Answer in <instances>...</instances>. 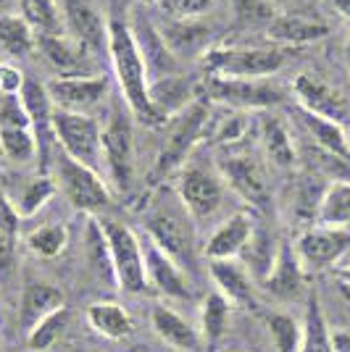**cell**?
Returning <instances> with one entry per match:
<instances>
[{"label":"cell","mask_w":350,"mask_h":352,"mask_svg":"<svg viewBox=\"0 0 350 352\" xmlns=\"http://www.w3.org/2000/svg\"><path fill=\"white\" fill-rule=\"evenodd\" d=\"M108 63L114 69L121 98L132 111V116L147 126H166L169 118L161 116L158 108L150 100V76L143 53L132 37L130 24L121 19L108 21Z\"/></svg>","instance_id":"cell-1"},{"label":"cell","mask_w":350,"mask_h":352,"mask_svg":"<svg viewBox=\"0 0 350 352\" xmlns=\"http://www.w3.org/2000/svg\"><path fill=\"white\" fill-rule=\"evenodd\" d=\"M208 76L219 79H269L287 63L279 47H211L203 58Z\"/></svg>","instance_id":"cell-2"},{"label":"cell","mask_w":350,"mask_h":352,"mask_svg":"<svg viewBox=\"0 0 350 352\" xmlns=\"http://www.w3.org/2000/svg\"><path fill=\"white\" fill-rule=\"evenodd\" d=\"M103 236L111 255V268L116 284L130 294H143L147 289L145 276V255H143V239L132 232L127 223L114 219L101 221Z\"/></svg>","instance_id":"cell-3"},{"label":"cell","mask_w":350,"mask_h":352,"mask_svg":"<svg viewBox=\"0 0 350 352\" xmlns=\"http://www.w3.org/2000/svg\"><path fill=\"white\" fill-rule=\"evenodd\" d=\"M56 168V184L63 192V197L82 213H101L111 206V187L103 179L101 171L90 168L85 163H76L63 150L53 161Z\"/></svg>","instance_id":"cell-4"},{"label":"cell","mask_w":350,"mask_h":352,"mask_svg":"<svg viewBox=\"0 0 350 352\" xmlns=\"http://www.w3.org/2000/svg\"><path fill=\"white\" fill-rule=\"evenodd\" d=\"M53 137L69 158L85 163L95 171L103 168V124L98 116L56 111L53 113Z\"/></svg>","instance_id":"cell-5"},{"label":"cell","mask_w":350,"mask_h":352,"mask_svg":"<svg viewBox=\"0 0 350 352\" xmlns=\"http://www.w3.org/2000/svg\"><path fill=\"white\" fill-rule=\"evenodd\" d=\"M208 108L200 103H190L187 108H182L174 118H169V132L161 147V155L156 161V176H166L182 168L187 155H190L195 145L203 140L205 129H208Z\"/></svg>","instance_id":"cell-6"},{"label":"cell","mask_w":350,"mask_h":352,"mask_svg":"<svg viewBox=\"0 0 350 352\" xmlns=\"http://www.w3.org/2000/svg\"><path fill=\"white\" fill-rule=\"evenodd\" d=\"M103 168L119 190H130L134 176V129L130 113L111 103V113L103 124Z\"/></svg>","instance_id":"cell-7"},{"label":"cell","mask_w":350,"mask_h":352,"mask_svg":"<svg viewBox=\"0 0 350 352\" xmlns=\"http://www.w3.org/2000/svg\"><path fill=\"white\" fill-rule=\"evenodd\" d=\"M176 192H179V203L192 219L203 221L221 210L227 197V184L219 168H208L203 163H185L179 171Z\"/></svg>","instance_id":"cell-8"},{"label":"cell","mask_w":350,"mask_h":352,"mask_svg":"<svg viewBox=\"0 0 350 352\" xmlns=\"http://www.w3.org/2000/svg\"><path fill=\"white\" fill-rule=\"evenodd\" d=\"M48 98L56 111L95 116L111 98V82L105 74H85V76H53L45 82Z\"/></svg>","instance_id":"cell-9"},{"label":"cell","mask_w":350,"mask_h":352,"mask_svg":"<svg viewBox=\"0 0 350 352\" xmlns=\"http://www.w3.org/2000/svg\"><path fill=\"white\" fill-rule=\"evenodd\" d=\"M0 150L11 163L27 166L37 158L40 145L32 129V118L21 98L0 95Z\"/></svg>","instance_id":"cell-10"},{"label":"cell","mask_w":350,"mask_h":352,"mask_svg":"<svg viewBox=\"0 0 350 352\" xmlns=\"http://www.w3.org/2000/svg\"><path fill=\"white\" fill-rule=\"evenodd\" d=\"M63 32L98 58H108V21L98 0H59Z\"/></svg>","instance_id":"cell-11"},{"label":"cell","mask_w":350,"mask_h":352,"mask_svg":"<svg viewBox=\"0 0 350 352\" xmlns=\"http://www.w3.org/2000/svg\"><path fill=\"white\" fill-rule=\"evenodd\" d=\"M295 252L306 271H324L337 265L350 252V229L308 226L295 239Z\"/></svg>","instance_id":"cell-12"},{"label":"cell","mask_w":350,"mask_h":352,"mask_svg":"<svg viewBox=\"0 0 350 352\" xmlns=\"http://www.w3.org/2000/svg\"><path fill=\"white\" fill-rule=\"evenodd\" d=\"M132 30V37L143 53V60L147 66V76L150 82L158 79H169V76H179V60L169 50V45L163 40L161 30L156 27V21H150L143 8H132L130 19H127Z\"/></svg>","instance_id":"cell-13"},{"label":"cell","mask_w":350,"mask_h":352,"mask_svg":"<svg viewBox=\"0 0 350 352\" xmlns=\"http://www.w3.org/2000/svg\"><path fill=\"white\" fill-rule=\"evenodd\" d=\"M147 236L163 252H169L182 268H185V263H192L195 234H192L190 213L187 210H174V208H161V210H156L147 219Z\"/></svg>","instance_id":"cell-14"},{"label":"cell","mask_w":350,"mask_h":352,"mask_svg":"<svg viewBox=\"0 0 350 352\" xmlns=\"http://www.w3.org/2000/svg\"><path fill=\"white\" fill-rule=\"evenodd\" d=\"M292 95L298 100V108H303L313 116L329 118V121L342 124V126L350 121L348 98L337 87H332L329 82H324L313 74H298L292 79Z\"/></svg>","instance_id":"cell-15"},{"label":"cell","mask_w":350,"mask_h":352,"mask_svg":"<svg viewBox=\"0 0 350 352\" xmlns=\"http://www.w3.org/2000/svg\"><path fill=\"white\" fill-rule=\"evenodd\" d=\"M205 92L211 100L221 105H232L243 111H258V108H271L282 100L279 87L269 85L266 79H219V76H208Z\"/></svg>","instance_id":"cell-16"},{"label":"cell","mask_w":350,"mask_h":352,"mask_svg":"<svg viewBox=\"0 0 350 352\" xmlns=\"http://www.w3.org/2000/svg\"><path fill=\"white\" fill-rule=\"evenodd\" d=\"M219 174L224 184L232 192H237L245 203L253 208H266L269 203V179L263 166L253 155H227L219 161Z\"/></svg>","instance_id":"cell-17"},{"label":"cell","mask_w":350,"mask_h":352,"mask_svg":"<svg viewBox=\"0 0 350 352\" xmlns=\"http://www.w3.org/2000/svg\"><path fill=\"white\" fill-rule=\"evenodd\" d=\"M37 50L45 56V60L59 72V76H85L98 74V56L90 53L82 43H76L66 32L61 34H37Z\"/></svg>","instance_id":"cell-18"},{"label":"cell","mask_w":350,"mask_h":352,"mask_svg":"<svg viewBox=\"0 0 350 352\" xmlns=\"http://www.w3.org/2000/svg\"><path fill=\"white\" fill-rule=\"evenodd\" d=\"M143 255H145L147 287L158 289L161 294H166L172 300H190L192 284L185 268L176 263L169 252H163L150 236L143 239Z\"/></svg>","instance_id":"cell-19"},{"label":"cell","mask_w":350,"mask_h":352,"mask_svg":"<svg viewBox=\"0 0 350 352\" xmlns=\"http://www.w3.org/2000/svg\"><path fill=\"white\" fill-rule=\"evenodd\" d=\"M263 289L269 294H274L277 300H300L306 292V268L300 263L295 245L282 242L277 252L274 268L269 271V276L261 281Z\"/></svg>","instance_id":"cell-20"},{"label":"cell","mask_w":350,"mask_h":352,"mask_svg":"<svg viewBox=\"0 0 350 352\" xmlns=\"http://www.w3.org/2000/svg\"><path fill=\"white\" fill-rule=\"evenodd\" d=\"M253 229H256V221L250 213H234L227 221H221L205 242V258L208 261H240L243 250L248 248L250 236H253Z\"/></svg>","instance_id":"cell-21"},{"label":"cell","mask_w":350,"mask_h":352,"mask_svg":"<svg viewBox=\"0 0 350 352\" xmlns=\"http://www.w3.org/2000/svg\"><path fill=\"white\" fill-rule=\"evenodd\" d=\"M61 308H66V294L61 287L45 279H27L21 289V300H19V326L27 334L43 318Z\"/></svg>","instance_id":"cell-22"},{"label":"cell","mask_w":350,"mask_h":352,"mask_svg":"<svg viewBox=\"0 0 350 352\" xmlns=\"http://www.w3.org/2000/svg\"><path fill=\"white\" fill-rule=\"evenodd\" d=\"M163 40L169 45V50L182 63L185 58H203L211 50V27L200 24V19H169L163 24Z\"/></svg>","instance_id":"cell-23"},{"label":"cell","mask_w":350,"mask_h":352,"mask_svg":"<svg viewBox=\"0 0 350 352\" xmlns=\"http://www.w3.org/2000/svg\"><path fill=\"white\" fill-rule=\"evenodd\" d=\"M150 326L158 334L161 342H166L174 350L200 352V347H203L200 331L187 318H182L176 310L166 308V305H153V310H150Z\"/></svg>","instance_id":"cell-24"},{"label":"cell","mask_w":350,"mask_h":352,"mask_svg":"<svg viewBox=\"0 0 350 352\" xmlns=\"http://www.w3.org/2000/svg\"><path fill=\"white\" fill-rule=\"evenodd\" d=\"M295 118H298L300 129L313 140V145L319 147V150H324L327 155H335V158L345 163L350 161V140L342 124L313 116V113H308L303 108H295Z\"/></svg>","instance_id":"cell-25"},{"label":"cell","mask_w":350,"mask_h":352,"mask_svg":"<svg viewBox=\"0 0 350 352\" xmlns=\"http://www.w3.org/2000/svg\"><path fill=\"white\" fill-rule=\"evenodd\" d=\"M266 34L277 45H311L324 40L329 34V27L324 21L311 19V16L277 14V19L266 27Z\"/></svg>","instance_id":"cell-26"},{"label":"cell","mask_w":350,"mask_h":352,"mask_svg":"<svg viewBox=\"0 0 350 352\" xmlns=\"http://www.w3.org/2000/svg\"><path fill=\"white\" fill-rule=\"evenodd\" d=\"M208 271L216 281L219 292L234 302V305H256L253 297V281L250 271L243 265V261H208Z\"/></svg>","instance_id":"cell-27"},{"label":"cell","mask_w":350,"mask_h":352,"mask_svg":"<svg viewBox=\"0 0 350 352\" xmlns=\"http://www.w3.org/2000/svg\"><path fill=\"white\" fill-rule=\"evenodd\" d=\"M21 103H24L27 113H30L32 129H34V137H37V145L43 150L48 140H56V137H53V113H56V108H53L50 98H48L45 85L27 79L24 92H21Z\"/></svg>","instance_id":"cell-28"},{"label":"cell","mask_w":350,"mask_h":352,"mask_svg":"<svg viewBox=\"0 0 350 352\" xmlns=\"http://www.w3.org/2000/svg\"><path fill=\"white\" fill-rule=\"evenodd\" d=\"M37 50V32L19 14L0 16V56L6 60L27 58Z\"/></svg>","instance_id":"cell-29"},{"label":"cell","mask_w":350,"mask_h":352,"mask_svg":"<svg viewBox=\"0 0 350 352\" xmlns=\"http://www.w3.org/2000/svg\"><path fill=\"white\" fill-rule=\"evenodd\" d=\"M319 226H335V229H350V182L335 179L321 192L319 210H316Z\"/></svg>","instance_id":"cell-30"},{"label":"cell","mask_w":350,"mask_h":352,"mask_svg":"<svg viewBox=\"0 0 350 352\" xmlns=\"http://www.w3.org/2000/svg\"><path fill=\"white\" fill-rule=\"evenodd\" d=\"M261 142L263 150L269 155V161L279 166V168H292L298 161V150L292 142V134L287 129V124L279 116H263L261 121Z\"/></svg>","instance_id":"cell-31"},{"label":"cell","mask_w":350,"mask_h":352,"mask_svg":"<svg viewBox=\"0 0 350 352\" xmlns=\"http://www.w3.org/2000/svg\"><path fill=\"white\" fill-rule=\"evenodd\" d=\"M88 323L105 339H124L132 334V316L130 310L119 302H108V300H101V302H92L88 308Z\"/></svg>","instance_id":"cell-32"},{"label":"cell","mask_w":350,"mask_h":352,"mask_svg":"<svg viewBox=\"0 0 350 352\" xmlns=\"http://www.w3.org/2000/svg\"><path fill=\"white\" fill-rule=\"evenodd\" d=\"M298 352H335L332 350V329L321 310L319 294L308 292L306 316H303V337Z\"/></svg>","instance_id":"cell-33"},{"label":"cell","mask_w":350,"mask_h":352,"mask_svg":"<svg viewBox=\"0 0 350 352\" xmlns=\"http://www.w3.org/2000/svg\"><path fill=\"white\" fill-rule=\"evenodd\" d=\"M279 245H274V236L269 229H261L256 226L253 229V236H250L248 248L243 250V265L248 268L250 274H256V279L263 281L269 276V271L274 268V261H277Z\"/></svg>","instance_id":"cell-34"},{"label":"cell","mask_w":350,"mask_h":352,"mask_svg":"<svg viewBox=\"0 0 350 352\" xmlns=\"http://www.w3.org/2000/svg\"><path fill=\"white\" fill-rule=\"evenodd\" d=\"M229 310H232V302H229L219 289L205 297L203 305H200V329H198L203 344H211V347H214V344L224 337L227 323H229Z\"/></svg>","instance_id":"cell-35"},{"label":"cell","mask_w":350,"mask_h":352,"mask_svg":"<svg viewBox=\"0 0 350 352\" xmlns=\"http://www.w3.org/2000/svg\"><path fill=\"white\" fill-rule=\"evenodd\" d=\"M19 16L37 34H61L63 32L59 0H19Z\"/></svg>","instance_id":"cell-36"},{"label":"cell","mask_w":350,"mask_h":352,"mask_svg":"<svg viewBox=\"0 0 350 352\" xmlns=\"http://www.w3.org/2000/svg\"><path fill=\"white\" fill-rule=\"evenodd\" d=\"M19 221L21 216L16 213L11 200L0 195V274L11 271L16 258V245H19Z\"/></svg>","instance_id":"cell-37"},{"label":"cell","mask_w":350,"mask_h":352,"mask_svg":"<svg viewBox=\"0 0 350 352\" xmlns=\"http://www.w3.org/2000/svg\"><path fill=\"white\" fill-rule=\"evenodd\" d=\"M24 242L37 258H59L69 245V232L63 223H45L32 229Z\"/></svg>","instance_id":"cell-38"},{"label":"cell","mask_w":350,"mask_h":352,"mask_svg":"<svg viewBox=\"0 0 350 352\" xmlns=\"http://www.w3.org/2000/svg\"><path fill=\"white\" fill-rule=\"evenodd\" d=\"M59 192V184H56V179L53 176H34L32 182L24 184V190L19 195V200L14 203L16 213L21 216V219H32L40 208L53 197Z\"/></svg>","instance_id":"cell-39"},{"label":"cell","mask_w":350,"mask_h":352,"mask_svg":"<svg viewBox=\"0 0 350 352\" xmlns=\"http://www.w3.org/2000/svg\"><path fill=\"white\" fill-rule=\"evenodd\" d=\"M66 323H69V308H61V310H56V313H50V316L43 318L32 331H27V347L34 352L50 350L61 339Z\"/></svg>","instance_id":"cell-40"},{"label":"cell","mask_w":350,"mask_h":352,"mask_svg":"<svg viewBox=\"0 0 350 352\" xmlns=\"http://www.w3.org/2000/svg\"><path fill=\"white\" fill-rule=\"evenodd\" d=\"M269 337L277 352H298L300 337H303V323H298L287 313H271L269 316Z\"/></svg>","instance_id":"cell-41"},{"label":"cell","mask_w":350,"mask_h":352,"mask_svg":"<svg viewBox=\"0 0 350 352\" xmlns=\"http://www.w3.org/2000/svg\"><path fill=\"white\" fill-rule=\"evenodd\" d=\"M234 11L245 24H271L277 19V3L274 0H234Z\"/></svg>","instance_id":"cell-42"},{"label":"cell","mask_w":350,"mask_h":352,"mask_svg":"<svg viewBox=\"0 0 350 352\" xmlns=\"http://www.w3.org/2000/svg\"><path fill=\"white\" fill-rule=\"evenodd\" d=\"M169 19H200L211 11L214 0H156Z\"/></svg>","instance_id":"cell-43"},{"label":"cell","mask_w":350,"mask_h":352,"mask_svg":"<svg viewBox=\"0 0 350 352\" xmlns=\"http://www.w3.org/2000/svg\"><path fill=\"white\" fill-rule=\"evenodd\" d=\"M24 72L16 69L14 63H0V95L3 98H21L24 92Z\"/></svg>","instance_id":"cell-44"},{"label":"cell","mask_w":350,"mask_h":352,"mask_svg":"<svg viewBox=\"0 0 350 352\" xmlns=\"http://www.w3.org/2000/svg\"><path fill=\"white\" fill-rule=\"evenodd\" d=\"M332 350L350 352V331L348 329H337V331H332Z\"/></svg>","instance_id":"cell-45"},{"label":"cell","mask_w":350,"mask_h":352,"mask_svg":"<svg viewBox=\"0 0 350 352\" xmlns=\"http://www.w3.org/2000/svg\"><path fill=\"white\" fill-rule=\"evenodd\" d=\"M329 6H332V11H335L337 16L350 19V0H329Z\"/></svg>","instance_id":"cell-46"},{"label":"cell","mask_w":350,"mask_h":352,"mask_svg":"<svg viewBox=\"0 0 350 352\" xmlns=\"http://www.w3.org/2000/svg\"><path fill=\"white\" fill-rule=\"evenodd\" d=\"M337 279L342 281V287L350 292V263H345V265H340V268H337Z\"/></svg>","instance_id":"cell-47"},{"label":"cell","mask_w":350,"mask_h":352,"mask_svg":"<svg viewBox=\"0 0 350 352\" xmlns=\"http://www.w3.org/2000/svg\"><path fill=\"white\" fill-rule=\"evenodd\" d=\"M19 6V0H0V16H8L11 14V8Z\"/></svg>","instance_id":"cell-48"},{"label":"cell","mask_w":350,"mask_h":352,"mask_svg":"<svg viewBox=\"0 0 350 352\" xmlns=\"http://www.w3.org/2000/svg\"><path fill=\"white\" fill-rule=\"evenodd\" d=\"M345 56H348V60H350V34H348V43H345Z\"/></svg>","instance_id":"cell-49"},{"label":"cell","mask_w":350,"mask_h":352,"mask_svg":"<svg viewBox=\"0 0 350 352\" xmlns=\"http://www.w3.org/2000/svg\"><path fill=\"white\" fill-rule=\"evenodd\" d=\"M274 3H285V0H274Z\"/></svg>","instance_id":"cell-50"},{"label":"cell","mask_w":350,"mask_h":352,"mask_svg":"<svg viewBox=\"0 0 350 352\" xmlns=\"http://www.w3.org/2000/svg\"><path fill=\"white\" fill-rule=\"evenodd\" d=\"M147 3H156V0H147Z\"/></svg>","instance_id":"cell-51"},{"label":"cell","mask_w":350,"mask_h":352,"mask_svg":"<svg viewBox=\"0 0 350 352\" xmlns=\"http://www.w3.org/2000/svg\"><path fill=\"white\" fill-rule=\"evenodd\" d=\"M0 313H3V305H0Z\"/></svg>","instance_id":"cell-52"}]
</instances>
